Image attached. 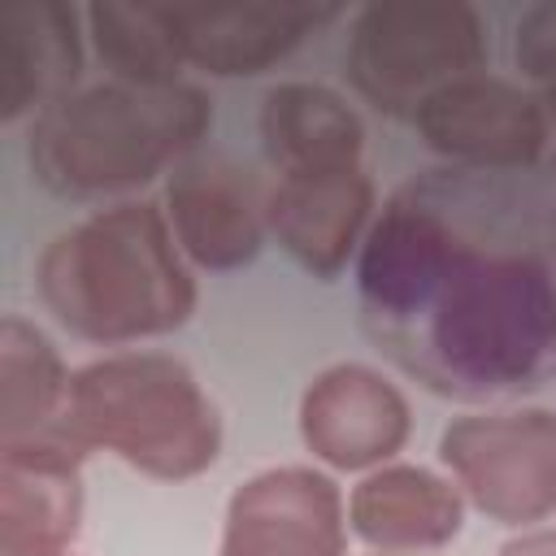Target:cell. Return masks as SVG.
<instances>
[{"instance_id":"9","label":"cell","mask_w":556,"mask_h":556,"mask_svg":"<svg viewBox=\"0 0 556 556\" xmlns=\"http://www.w3.org/2000/svg\"><path fill=\"white\" fill-rule=\"evenodd\" d=\"M295 421L313 460L339 473H369L378 465H391L413 430L404 391L361 361L321 369L304 387Z\"/></svg>"},{"instance_id":"16","label":"cell","mask_w":556,"mask_h":556,"mask_svg":"<svg viewBox=\"0 0 556 556\" xmlns=\"http://www.w3.org/2000/svg\"><path fill=\"white\" fill-rule=\"evenodd\" d=\"M261 148L278 178L356 169L365 152V126L356 109L321 83H278L261 100Z\"/></svg>"},{"instance_id":"4","label":"cell","mask_w":556,"mask_h":556,"mask_svg":"<svg viewBox=\"0 0 556 556\" xmlns=\"http://www.w3.org/2000/svg\"><path fill=\"white\" fill-rule=\"evenodd\" d=\"M56 430L156 482L200 478L222 452L217 404L169 352H113L74 369Z\"/></svg>"},{"instance_id":"5","label":"cell","mask_w":556,"mask_h":556,"mask_svg":"<svg viewBox=\"0 0 556 556\" xmlns=\"http://www.w3.org/2000/svg\"><path fill=\"white\" fill-rule=\"evenodd\" d=\"M486 22L465 0H374L352 17L348 74L382 113L408 117L456 78L482 74Z\"/></svg>"},{"instance_id":"18","label":"cell","mask_w":556,"mask_h":556,"mask_svg":"<svg viewBox=\"0 0 556 556\" xmlns=\"http://www.w3.org/2000/svg\"><path fill=\"white\" fill-rule=\"evenodd\" d=\"M87 35L113 83L130 87H174L182 83V52L169 30L165 4L152 0H91L83 9Z\"/></svg>"},{"instance_id":"10","label":"cell","mask_w":556,"mask_h":556,"mask_svg":"<svg viewBox=\"0 0 556 556\" xmlns=\"http://www.w3.org/2000/svg\"><path fill=\"white\" fill-rule=\"evenodd\" d=\"M187 65L213 78H248L287 61L313 30L339 17L334 4L278 0H182L165 4Z\"/></svg>"},{"instance_id":"8","label":"cell","mask_w":556,"mask_h":556,"mask_svg":"<svg viewBox=\"0 0 556 556\" xmlns=\"http://www.w3.org/2000/svg\"><path fill=\"white\" fill-rule=\"evenodd\" d=\"M217 556H348V500L313 465L261 469L230 491Z\"/></svg>"},{"instance_id":"17","label":"cell","mask_w":556,"mask_h":556,"mask_svg":"<svg viewBox=\"0 0 556 556\" xmlns=\"http://www.w3.org/2000/svg\"><path fill=\"white\" fill-rule=\"evenodd\" d=\"M70 378L56 343L35 321L9 313L0 321V443L56 430Z\"/></svg>"},{"instance_id":"13","label":"cell","mask_w":556,"mask_h":556,"mask_svg":"<svg viewBox=\"0 0 556 556\" xmlns=\"http://www.w3.org/2000/svg\"><path fill=\"white\" fill-rule=\"evenodd\" d=\"M369 217L374 182L361 165L339 174L274 178V187L265 191L269 239H278V248L313 278H334L352 261L374 226Z\"/></svg>"},{"instance_id":"11","label":"cell","mask_w":556,"mask_h":556,"mask_svg":"<svg viewBox=\"0 0 556 556\" xmlns=\"http://www.w3.org/2000/svg\"><path fill=\"white\" fill-rule=\"evenodd\" d=\"M83 460L61 430L0 443V556H65L83 530Z\"/></svg>"},{"instance_id":"14","label":"cell","mask_w":556,"mask_h":556,"mask_svg":"<svg viewBox=\"0 0 556 556\" xmlns=\"http://www.w3.org/2000/svg\"><path fill=\"white\" fill-rule=\"evenodd\" d=\"M465 526V495L452 478L421 465H378L348 495V530L387 556L447 547Z\"/></svg>"},{"instance_id":"2","label":"cell","mask_w":556,"mask_h":556,"mask_svg":"<svg viewBox=\"0 0 556 556\" xmlns=\"http://www.w3.org/2000/svg\"><path fill=\"white\" fill-rule=\"evenodd\" d=\"M43 308L87 343H139L187 326L195 278L161 204L122 200L61 230L35 265Z\"/></svg>"},{"instance_id":"20","label":"cell","mask_w":556,"mask_h":556,"mask_svg":"<svg viewBox=\"0 0 556 556\" xmlns=\"http://www.w3.org/2000/svg\"><path fill=\"white\" fill-rule=\"evenodd\" d=\"M495 556H556V530H526L508 539Z\"/></svg>"},{"instance_id":"22","label":"cell","mask_w":556,"mask_h":556,"mask_svg":"<svg viewBox=\"0 0 556 556\" xmlns=\"http://www.w3.org/2000/svg\"><path fill=\"white\" fill-rule=\"evenodd\" d=\"M374 556H387V552H374Z\"/></svg>"},{"instance_id":"23","label":"cell","mask_w":556,"mask_h":556,"mask_svg":"<svg viewBox=\"0 0 556 556\" xmlns=\"http://www.w3.org/2000/svg\"><path fill=\"white\" fill-rule=\"evenodd\" d=\"M65 556H70V552H65Z\"/></svg>"},{"instance_id":"19","label":"cell","mask_w":556,"mask_h":556,"mask_svg":"<svg viewBox=\"0 0 556 556\" xmlns=\"http://www.w3.org/2000/svg\"><path fill=\"white\" fill-rule=\"evenodd\" d=\"M513 56L530 83L556 91V0H539L517 17Z\"/></svg>"},{"instance_id":"12","label":"cell","mask_w":556,"mask_h":556,"mask_svg":"<svg viewBox=\"0 0 556 556\" xmlns=\"http://www.w3.org/2000/svg\"><path fill=\"white\" fill-rule=\"evenodd\" d=\"M265 191L269 187L235 161H182L165 187V217L187 265L226 274L256 261L269 235Z\"/></svg>"},{"instance_id":"7","label":"cell","mask_w":556,"mask_h":556,"mask_svg":"<svg viewBox=\"0 0 556 556\" xmlns=\"http://www.w3.org/2000/svg\"><path fill=\"white\" fill-rule=\"evenodd\" d=\"M413 130L430 152L452 161V169L521 174L547 152L543 96L486 70L434 91L413 113Z\"/></svg>"},{"instance_id":"1","label":"cell","mask_w":556,"mask_h":556,"mask_svg":"<svg viewBox=\"0 0 556 556\" xmlns=\"http://www.w3.org/2000/svg\"><path fill=\"white\" fill-rule=\"evenodd\" d=\"M365 330L430 391L482 400L556 374V213L513 174L408 182L356 261Z\"/></svg>"},{"instance_id":"6","label":"cell","mask_w":556,"mask_h":556,"mask_svg":"<svg viewBox=\"0 0 556 556\" xmlns=\"http://www.w3.org/2000/svg\"><path fill=\"white\" fill-rule=\"evenodd\" d=\"M439 460L465 504L500 526H534L556 513V413L495 408L452 417Z\"/></svg>"},{"instance_id":"3","label":"cell","mask_w":556,"mask_h":556,"mask_svg":"<svg viewBox=\"0 0 556 556\" xmlns=\"http://www.w3.org/2000/svg\"><path fill=\"white\" fill-rule=\"evenodd\" d=\"M213 100L200 87L96 83L35 113L26 135L30 174L70 200L117 195L152 182L208 135Z\"/></svg>"},{"instance_id":"21","label":"cell","mask_w":556,"mask_h":556,"mask_svg":"<svg viewBox=\"0 0 556 556\" xmlns=\"http://www.w3.org/2000/svg\"><path fill=\"white\" fill-rule=\"evenodd\" d=\"M543 109H547V148H552V169H556V91H543Z\"/></svg>"},{"instance_id":"15","label":"cell","mask_w":556,"mask_h":556,"mask_svg":"<svg viewBox=\"0 0 556 556\" xmlns=\"http://www.w3.org/2000/svg\"><path fill=\"white\" fill-rule=\"evenodd\" d=\"M83 70L78 9L65 0H17L0 9V122L43 113L74 91Z\"/></svg>"}]
</instances>
